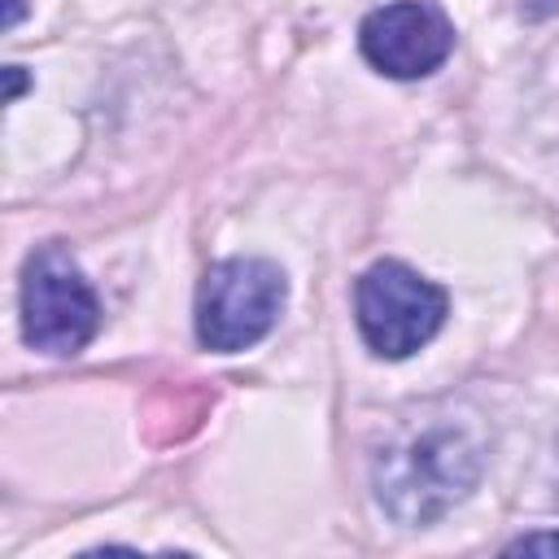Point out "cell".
<instances>
[{
    "label": "cell",
    "instance_id": "6",
    "mask_svg": "<svg viewBox=\"0 0 559 559\" xmlns=\"http://www.w3.org/2000/svg\"><path fill=\"white\" fill-rule=\"evenodd\" d=\"M507 555H559V533H524L507 546Z\"/></svg>",
    "mask_w": 559,
    "mask_h": 559
},
{
    "label": "cell",
    "instance_id": "1",
    "mask_svg": "<svg viewBox=\"0 0 559 559\" xmlns=\"http://www.w3.org/2000/svg\"><path fill=\"white\" fill-rule=\"evenodd\" d=\"M485 476V428L454 402H428L397 419L371 459V489L389 520L428 528L454 511Z\"/></svg>",
    "mask_w": 559,
    "mask_h": 559
},
{
    "label": "cell",
    "instance_id": "4",
    "mask_svg": "<svg viewBox=\"0 0 559 559\" xmlns=\"http://www.w3.org/2000/svg\"><path fill=\"white\" fill-rule=\"evenodd\" d=\"M100 328V301L79 266V258L48 240L22 266V336L44 354H79Z\"/></svg>",
    "mask_w": 559,
    "mask_h": 559
},
{
    "label": "cell",
    "instance_id": "2",
    "mask_svg": "<svg viewBox=\"0 0 559 559\" xmlns=\"http://www.w3.org/2000/svg\"><path fill=\"white\" fill-rule=\"evenodd\" d=\"M445 310H450L445 288L397 258L371 262L354 284L358 336L376 358L397 362V358H411L415 349H424L441 332Z\"/></svg>",
    "mask_w": 559,
    "mask_h": 559
},
{
    "label": "cell",
    "instance_id": "3",
    "mask_svg": "<svg viewBox=\"0 0 559 559\" xmlns=\"http://www.w3.org/2000/svg\"><path fill=\"white\" fill-rule=\"evenodd\" d=\"M288 301V280L266 258H223L197 284V341L214 354H240L258 345Z\"/></svg>",
    "mask_w": 559,
    "mask_h": 559
},
{
    "label": "cell",
    "instance_id": "8",
    "mask_svg": "<svg viewBox=\"0 0 559 559\" xmlns=\"http://www.w3.org/2000/svg\"><path fill=\"white\" fill-rule=\"evenodd\" d=\"M17 17H22V0H9V9H4V26H17Z\"/></svg>",
    "mask_w": 559,
    "mask_h": 559
},
{
    "label": "cell",
    "instance_id": "5",
    "mask_svg": "<svg viewBox=\"0 0 559 559\" xmlns=\"http://www.w3.org/2000/svg\"><path fill=\"white\" fill-rule=\"evenodd\" d=\"M358 52L389 79H428L454 52V26L428 0H397L362 17Z\"/></svg>",
    "mask_w": 559,
    "mask_h": 559
},
{
    "label": "cell",
    "instance_id": "7",
    "mask_svg": "<svg viewBox=\"0 0 559 559\" xmlns=\"http://www.w3.org/2000/svg\"><path fill=\"white\" fill-rule=\"evenodd\" d=\"M4 79H9V92H4V100H13V96L26 87V74H22V66H9V70H4Z\"/></svg>",
    "mask_w": 559,
    "mask_h": 559
}]
</instances>
